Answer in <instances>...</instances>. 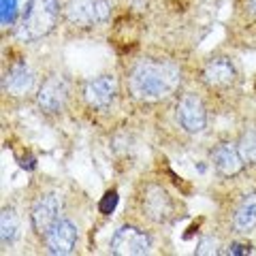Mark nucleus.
I'll return each instance as SVG.
<instances>
[{
	"label": "nucleus",
	"instance_id": "2",
	"mask_svg": "<svg viewBox=\"0 0 256 256\" xmlns=\"http://www.w3.org/2000/svg\"><path fill=\"white\" fill-rule=\"evenodd\" d=\"M58 18L60 0H30L18 28V36L22 41H36L56 28Z\"/></svg>",
	"mask_w": 256,
	"mask_h": 256
},
{
	"label": "nucleus",
	"instance_id": "13",
	"mask_svg": "<svg viewBox=\"0 0 256 256\" xmlns=\"http://www.w3.org/2000/svg\"><path fill=\"white\" fill-rule=\"evenodd\" d=\"M212 160H214L216 171L224 175V178H233V175L242 173V169H244V158L239 154L237 146H233V143H220V146L214 150Z\"/></svg>",
	"mask_w": 256,
	"mask_h": 256
},
{
	"label": "nucleus",
	"instance_id": "4",
	"mask_svg": "<svg viewBox=\"0 0 256 256\" xmlns=\"http://www.w3.org/2000/svg\"><path fill=\"white\" fill-rule=\"evenodd\" d=\"M141 214L146 216L150 222L154 224H164L173 218L175 214V203L171 194L158 184H148L141 194Z\"/></svg>",
	"mask_w": 256,
	"mask_h": 256
},
{
	"label": "nucleus",
	"instance_id": "11",
	"mask_svg": "<svg viewBox=\"0 0 256 256\" xmlns=\"http://www.w3.org/2000/svg\"><path fill=\"white\" fill-rule=\"evenodd\" d=\"M118 94V84L114 75L94 77L84 88V98L92 109H107Z\"/></svg>",
	"mask_w": 256,
	"mask_h": 256
},
{
	"label": "nucleus",
	"instance_id": "5",
	"mask_svg": "<svg viewBox=\"0 0 256 256\" xmlns=\"http://www.w3.org/2000/svg\"><path fill=\"white\" fill-rule=\"evenodd\" d=\"M150 248V235L137 226H120L109 242V250L118 256H141L148 254Z\"/></svg>",
	"mask_w": 256,
	"mask_h": 256
},
{
	"label": "nucleus",
	"instance_id": "17",
	"mask_svg": "<svg viewBox=\"0 0 256 256\" xmlns=\"http://www.w3.org/2000/svg\"><path fill=\"white\" fill-rule=\"evenodd\" d=\"M220 244L216 237H203L201 242L196 244V254L198 256H212V254H220Z\"/></svg>",
	"mask_w": 256,
	"mask_h": 256
},
{
	"label": "nucleus",
	"instance_id": "14",
	"mask_svg": "<svg viewBox=\"0 0 256 256\" xmlns=\"http://www.w3.org/2000/svg\"><path fill=\"white\" fill-rule=\"evenodd\" d=\"M233 228L239 235H248L256 228V194H248L237 205L233 216Z\"/></svg>",
	"mask_w": 256,
	"mask_h": 256
},
{
	"label": "nucleus",
	"instance_id": "7",
	"mask_svg": "<svg viewBox=\"0 0 256 256\" xmlns=\"http://www.w3.org/2000/svg\"><path fill=\"white\" fill-rule=\"evenodd\" d=\"M201 82L207 90H228L237 82V68L230 58H212L201 70Z\"/></svg>",
	"mask_w": 256,
	"mask_h": 256
},
{
	"label": "nucleus",
	"instance_id": "15",
	"mask_svg": "<svg viewBox=\"0 0 256 256\" xmlns=\"http://www.w3.org/2000/svg\"><path fill=\"white\" fill-rule=\"evenodd\" d=\"M18 230H20V220H18V214H15L11 207H4L2 216H0V237H2V244H13L15 237H18Z\"/></svg>",
	"mask_w": 256,
	"mask_h": 256
},
{
	"label": "nucleus",
	"instance_id": "20",
	"mask_svg": "<svg viewBox=\"0 0 256 256\" xmlns=\"http://www.w3.org/2000/svg\"><path fill=\"white\" fill-rule=\"evenodd\" d=\"M15 6H18V0H2V24L4 26L13 22Z\"/></svg>",
	"mask_w": 256,
	"mask_h": 256
},
{
	"label": "nucleus",
	"instance_id": "10",
	"mask_svg": "<svg viewBox=\"0 0 256 256\" xmlns=\"http://www.w3.org/2000/svg\"><path fill=\"white\" fill-rule=\"evenodd\" d=\"M30 218H32V228L38 235H45L56 224V220L60 218V196L54 194V192L41 194L32 205Z\"/></svg>",
	"mask_w": 256,
	"mask_h": 256
},
{
	"label": "nucleus",
	"instance_id": "18",
	"mask_svg": "<svg viewBox=\"0 0 256 256\" xmlns=\"http://www.w3.org/2000/svg\"><path fill=\"white\" fill-rule=\"evenodd\" d=\"M116 205H118V192H116V190H109V192H105V196L100 198L98 210H100V214L109 216V214H114Z\"/></svg>",
	"mask_w": 256,
	"mask_h": 256
},
{
	"label": "nucleus",
	"instance_id": "1",
	"mask_svg": "<svg viewBox=\"0 0 256 256\" xmlns=\"http://www.w3.org/2000/svg\"><path fill=\"white\" fill-rule=\"evenodd\" d=\"M182 82V70L171 60L146 58L128 73V90L137 100L158 102L171 96Z\"/></svg>",
	"mask_w": 256,
	"mask_h": 256
},
{
	"label": "nucleus",
	"instance_id": "16",
	"mask_svg": "<svg viewBox=\"0 0 256 256\" xmlns=\"http://www.w3.org/2000/svg\"><path fill=\"white\" fill-rule=\"evenodd\" d=\"M237 150L242 154L244 162L256 164V130H248L242 134V139L237 143Z\"/></svg>",
	"mask_w": 256,
	"mask_h": 256
},
{
	"label": "nucleus",
	"instance_id": "12",
	"mask_svg": "<svg viewBox=\"0 0 256 256\" xmlns=\"http://www.w3.org/2000/svg\"><path fill=\"white\" fill-rule=\"evenodd\" d=\"M32 86H34V73L28 68V64L24 62H18L4 73V79H2V88L6 94L11 96H26Z\"/></svg>",
	"mask_w": 256,
	"mask_h": 256
},
{
	"label": "nucleus",
	"instance_id": "8",
	"mask_svg": "<svg viewBox=\"0 0 256 256\" xmlns=\"http://www.w3.org/2000/svg\"><path fill=\"white\" fill-rule=\"evenodd\" d=\"M77 226L70 220L66 218H58L54 226L45 233V246H47V252L56 254V256H64V254H70L77 246Z\"/></svg>",
	"mask_w": 256,
	"mask_h": 256
},
{
	"label": "nucleus",
	"instance_id": "19",
	"mask_svg": "<svg viewBox=\"0 0 256 256\" xmlns=\"http://www.w3.org/2000/svg\"><path fill=\"white\" fill-rule=\"evenodd\" d=\"M220 254H230V256H244V254H252V246L250 244H230L226 250H222Z\"/></svg>",
	"mask_w": 256,
	"mask_h": 256
},
{
	"label": "nucleus",
	"instance_id": "21",
	"mask_svg": "<svg viewBox=\"0 0 256 256\" xmlns=\"http://www.w3.org/2000/svg\"><path fill=\"white\" fill-rule=\"evenodd\" d=\"M244 9H246V13L250 15V18L256 20V0H244Z\"/></svg>",
	"mask_w": 256,
	"mask_h": 256
},
{
	"label": "nucleus",
	"instance_id": "9",
	"mask_svg": "<svg viewBox=\"0 0 256 256\" xmlns=\"http://www.w3.org/2000/svg\"><path fill=\"white\" fill-rule=\"evenodd\" d=\"M66 98H68V86L66 79L60 75L45 79L36 92V105L43 114H58V111H62Z\"/></svg>",
	"mask_w": 256,
	"mask_h": 256
},
{
	"label": "nucleus",
	"instance_id": "3",
	"mask_svg": "<svg viewBox=\"0 0 256 256\" xmlns=\"http://www.w3.org/2000/svg\"><path fill=\"white\" fill-rule=\"evenodd\" d=\"M111 15L109 0H68L64 6V18L73 26L90 28L107 22Z\"/></svg>",
	"mask_w": 256,
	"mask_h": 256
},
{
	"label": "nucleus",
	"instance_id": "6",
	"mask_svg": "<svg viewBox=\"0 0 256 256\" xmlns=\"http://www.w3.org/2000/svg\"><path fill=\"white\" fill-rule=\"evenodd\" d=\"M175 116L178 122L186 132H203L207 126V109L203 105L201 96H196L194 92H186L178 100L175 107Z\"/></svg>",
	"mask_w": 256,
	"mask_h": 256
}]
</instances>
